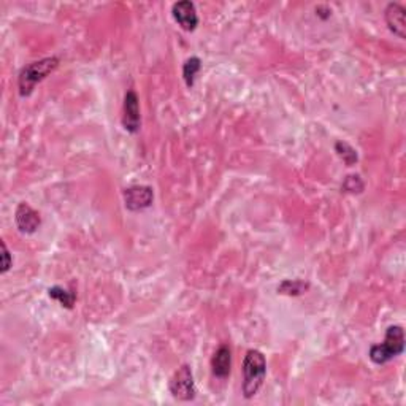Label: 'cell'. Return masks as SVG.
Listing matches in <instances>:
<instances>
[{
	"instance_id": "obj_13",
	"label": "cell",
	"mask_w": 406,
	"mask_h": 406,
	"mask_svg": "<svg viewBox=\"0 0 406 406\" xmlns=\"http://www.w3.org/2000/svg\"><path fill=\"white\" fill-rule=\"evenodd\" d=\"M310 289V284L300 279H284L283 283L278 286V292L284 294V296H303V294Z\"/></svg>"
},
{
	"instance_id": "obj_15",
	"label": "cell",
	"mask_w": 406,
	"mask_h": 406,
	"mask_svg": "<svg viewBox=\"0 0 406 406\" xmlns=\"http://www.w3.org/2000/svg\"><path fill=\"white\" fill-rule=\"evenodd\" d=\"M342 189L348 194H360V192H364L365 185L359 175H348L343 181Z\"/></svg>"
},
{
	"instance_id": "obj_12",
	"label": "cell",
	"mask_w": 406,
	"mask_h": 406,
	"mask_svg": "<svg viewBox=\"0 0 406 406\" xmlns=\"http://www.w3.org/2000/svg\"><path fill=\"white\" fill-rule=\"evenodd\" d=\"M48 296H50L51 298H54L56 302H59L62 306L69 308V310H71V308H74L75 300H76V294H75L74 291L65 289V287H62V286L50 287V289H48Z\"/></svg>"
},
{
	"instance_id": "obj_5",
	"label": "cell",
	"mask_w": 406,
	"mask_h": 406,
	"mask_svg": "<svg viewBox=\"0 0 406 406\" xmlns=\"http://www.w3.org/2000/svg\"><path fill=\"white\" fill-rule=\"evenodd\" d=\"M122 127L130 134H137L141 127L139 95L135 91H127L122 105Z\"/></svg>"
},
{
	"instance_id": "obj_8",
	"label": "cell",
	"mask_w": 406,
	"mask_h": 406,
	"mask_svg": "<svg viewBox=\"0 0 406 406\" xmlns=\"http://www.w3.org/2000/svg\"><path fill=\"white\" fill-rule=\"evenodd\" d=\"M15 222L16 227L21 233L32 235L37 232V228L42 224V218L29 203H19L16 211H15Z\"/></svg>"
},
{
	"instance_id": "obj_1",
	"label": "cell",
	"mask_w": 406,
	"mask_h": 406,
	"mask_svg": "<svg viewBox=\"0 0 406 406\" xmlns=\"http://www.w3.org/2000/svg\"><path fill=\"white\" fill-rule=\"evenodd\" d=\"M267 376V359L259 349H250L243 360V390L245 398L257 395Z\"/></svg>"
},
{
	"instance_id": "obj_11",
	"label": "cell",
	"mask_w": 406,
	"mask_h": 406,
	"mask_svg": "<svg viewBox=\"0 0 406 406\" xmlns=\"http://www.w3.org/2000/svg\"><path fill=\"white\" fill-rule=\"evenodd\" d=\"M200 70H202V61L197 56L186 59V62L182 64V80H185L186 86L189 89L194 88L195 80H197Z\"/></svg>"
},
{
	"instance_id": "obj_7",
	"label": "cell",
	"mask_w": 406,
	"mask_h": 406,
	"mask_svg": "<svg viewBox=\"0 0 406 406\" xmlns=\"http://www.w3.org/2000/svg\"><path fill=\"white\" fill-rule=\"evenodd\" d=\"M124 203L130 211H141L153 205L154 192L149 186H130L124 189Z\"/></svg>"
},
{
	"instance_id": "obj_3",
	"label": "cell",
	"mask_w": 406,
	"mask_h": 406,
	"mask_svg": "<svg viewBox=\"0 0 406 406\" xmlns=\"http://www.w3.org/2000/svg\"><path fill=\"white\" fill-rule=\"evenodd\" d=\"M405 351V330L402 325H390L385 330L384 342L373 344L370 348V360L376 365H384L392 359L403 354Z\"/></svg>"
},
{
	"instance_id": "obj_2",
	"label": "cell",
	"mask_w": 406,
	"mask_h": 406,
	"mask_svg": "<svg viewBox=\"0 0 406 406\" xmlns=\"http://www.w3.org/2000/svg\"><path fill=\"white\" fill-rule=\"evenodd\" d=\"M59 67V59L56 56L45 57L40 61L30 62L23 67L18 76L19 94L23 97H29L38 83H42L45 78H48L52 71Z\"/></svg>"
},
{
	"instance_id": "obj_16",
	"label": "cell",
	"mask_w": 406,
	"mask_h": 406,
	"mask_svg": "<svg viewBox=\"0 0 406 406\" xmlns=\"http://www.w3.org/2000/svg\"><path fill=\"white\" fill-rule=\"evenodd\" d=\"M0 246H2V273L5 274L11 268L13 260H11L8 248H6V245H5V241H2V243H0Z\"/></svg>"
},
{
	"instance_id": "obj_10",
	"label": "cell",
	"mask_w": 406,
	"mask_h": 406,
	"mask_svg": "<svg viewBox=\"0 0 406 406\" xmlns=\"http://www.w3.org/2000/svg\"><path fill=\"white\" fill-rule=\"evenodd\" d=\"M232 370V351L227 344L219 346L211 359V371L218 379H227Z\"/></svg>"
},
{
	"instance_id": "obj_6",
	"label": "cell",
	"mask_w": 406,
	"mask_h": 406,
	"mask_svg": "<svg viewBox=\"0 0 406 406\" xmlns=\"http://www.w3.org/2000/svg\"><path fill=\"white\" fill-rule=\"evenodd\" d=\"M172 15L176 24L180 25L182 30L194 32L199 25V15L195 4L191 0H181L172 5Z\"/></svg>"
},
{
	"instance_id": "obj_14",
	"label": "cell",
	"mask_w": 406,
	"mask_h": 406,
	"mask_svg": "<svg viewBox=\"0 0 406 406\" xmlns=\"http://www.w3.org/2000/svg\"><path fill=\"white\" fill-rule=\"evenodd\" d=\"M335 151H337V154H338L340 157H342V161H343L348 167H352V166H354V163H357V161H359L357 151L349 145V143H346V141H337Z\"/></svg>"
},
{
	"instance_id": "obj_9",
	"label": "cell",
	"mask_w": 406,
	"mask_h": 406,
	"mask_svg": "<svg viewBox=\"0 0 406 406\" xmlns=\"http://www.w3.org/2000/svg\"><path fill=\"white\" fill-rule=\"evenodd\" d=\"M384 19L392 34L398 38L406 37V10L400 4L392 2L385 6Z\"/></svg>"
},
{
	"instance_id": "obj_4",
	"label": "cell",
	"mask_w": 406,
	"mask_h": 406,
	"mask_svg": "<svg viewBox=\"0 0 406 406\" xmlns=\"http://www.w3.org/2000/svg\"><path fill=\"white\" fill-rule=\"evenodd\" d=\"M170 394L173 398L181 402H191L197 395V388H195L194 381V373L189 365H181L178 370L175 371V375L170 379L168 384Z\"/></svg>"
}]
</instances>
